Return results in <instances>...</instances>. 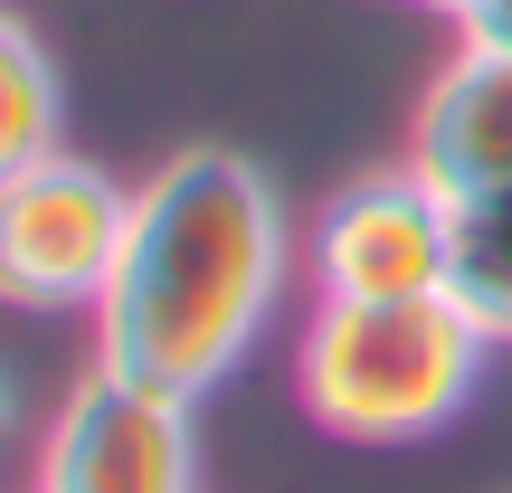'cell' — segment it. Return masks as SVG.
Listing matches in <instances>:
<instances>
[{
  "label": "cell",
  "instance_id": "obj_1",
  "mask_svg": "<svg viewBox=\"0 0 512 493\" xmlns=\"http://www.w3.org/2000/svg\"><path fill=\"white\" fill-rule=\"evenodd\" d=\"M285 209L247 152H171L133 190V228L114 256V285L95 304V361L152 380L200 408L238 380L275 294H285Z\"/></svg>",
  "mask_w": 512,
  "mask_h": 493
},
{
  "label": "cell",
  "instance_id": "obj_2",
  "mask_svg": "<svg viewBox=\"0 0 512 493\" xmlns=\"http://www.w3.org/2000/svg\"><path fill=\"white\" fill-rule=\"evenodd\" d=\"M484 332L456 294H399V304H332L313 294V323L294 342V399L342 446H418L456 427L484 380Z\"/></svg>",
  "mask_w": 512,
  "mask_h": 493
},
{
  "label": "cell",
  "instance_id": "obj_3",
  "mask_svg": "<svg viewBox=\"0 0 512 493\" xmlns=\"http://www.w3.org/2000/svg\"><path fill=\"white\" fill-rule=\"evenodd\" d=\"M133 228V190L114 171L48 152L0 181V304L19 313H95Z\"/></svg>",
  "mask_w": 512,
  "mask_h": 493
},
{
  "label": "cell",
  "instance_id": "obj_4",
  "mask_svg": "<svg viewBox=\"0 0 512 493\" xmlns=\"http://www.w3.org/2000/svg\"><path fill=\"white\" fill-rule=\"evenodd\" d=\"M29 493H200L190 399L95 361L67 389L48 446H38V484Z\"/></svg>",
  "mask_w": 512,
  "mask_h": 493
},
{
  "label": "cell",
  "instance_id": "obj_5",
  "mask_svg": "<svg viewBox=\"0 0 512 493\" xmlns=\"http://www.w3.org/2000/svg\"><path fill=\"white\" fill-rule=\"evenodd\" d=\"M446 266H456V200L418 162L351 181L313 228V294H332V304L446 294Z\"/></svg>",
  "mask_w": 512,
  "mask_h": 493
},
{
  "label": "cell",
  "instance_id": "obj_6",
  "mask_svg": "<svg viewBox=\"0 0 512 493\" xmlns=\"http://www.w3.org/2000/svg\"><path fill=\"white\" fill-rule=\"evenodd\" d=\"M408 162L446 200H494V190H512V48H475L465 38L446 57V76L418 105Z\"/></svg>",
  "mask_w": 512,
  "mask_h": 493
},
{
  "label": "cell",
  "instance_id": "obj_7",
  "mask_svg": "<svg viewBox=\"0 0 512 493\" xmlns=\"http://www.w3.org/2000/svg\"><path fill=\"white\" fill-rule=\"evenodd\" d=\"M57 124H67V95H57V67L10 10H0V181H19L29 162L57 152Z\"/></svg>",
  "mask_w": 512,
  "mask_h": 493
},
{
  "label": "cell",
  "instance_id": "obj_8",
  "mask_svg": "<svg viewBox=\"0 0 512 493\" xmlns=\"http://www.w3.org/2000/svg\"><path fill=\"white\" fill-rule=\"evenodd\" d=\"M446 294L475 313L484 342H512V190L456 200V266H446Z\"/></svg>",
  "mask_w": 512,
  "mask_h": 493
},
{
  "label": "cell",
  "instance_id": "obj_9",
  "mask_svg": "<svg viewBox=\"0 0 512 493\" xmlns=\"http://www.w3.org/2000/svg\"><path fill=\"white\" fill-rule=\"evenodd\" d=\"M465 38H475V48H512V0H475V10H465Z\"/></svg>",
  "mask_w": 512,
  "mask_h": 493
},
{
  "label": "cell",
  "instance_id": "obj_10",
  "mask_svg": "<svg viewBox=\"0 0 512 493\" xmlns=\"http://www.w3.org/2000/svg\"><path fill=\"white\" fill-rule=\"evenodd\" d=\"M10 418H19V408H10V370H0V446H10Z\"/></svg>",
  "mask_w": 512,
  "mask_h": 493
},
{
  "label": "cell",
  "instance_id": "obj_11",
  "mask_svg": "<svg viewBox=\"0 0 512 493\" xmlns=\"http://www.w3.org/2000/svg\"><path fill=\"white\" fill-rule=\"evenodd\" d=\"M427 10H446V19H465V10H475V0H427Z\"/></svg>",
  "mask_w": 512,
  "mask_h": 493
}]
</instances>
